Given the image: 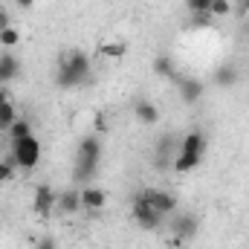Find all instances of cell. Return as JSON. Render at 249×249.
<instances>
[{"instance_id": "obj_1", "label": "cell", "mask_w": 249, "mask_h": 249, "mask_svg": "<svg viewBox=\"0 0 249 249\" xmlns=\"http://www.w3.org/2000/svg\"><path fill=\"white\" fill-rule=\"evenodd\" d=\"M90 75V55H84L81 50L67 53L58 61V72H55V84L58 87H75Z\"/></svg>"}, {"instance_id": "obj_2", "label": "cell", "mask_w": 249, "mask_h": 249, "mask_svg": "<svg viewBox=\"0 0 249 249\" xmlns=\"http://www.w3.org/2000/svg\"><path fill=\"white\" fill-rule=\"evenodd\" d=\"M12 157H15L18 168L32 171L41 162V142H38V136L32 133V136H23V139H12Z\"/></svg>"}, {"instance_id": "obj_3", "label": "cell", "mask_w": 249, "mask_h": 249, "mask_svg": "<svg viewBox=\"0 0 249 249\" xmlns=\"http://www.w3.org/2000/svg\"><path fill=\"white\" fill-rule=\"evenodd\" d=\"M136 197H142L148 206H154L160 214H174L177 212V197L171 191H162V188H142Z\"/></svg>"}, {"instance_id": "obj_4", "label": "cell", "mask_w": 249, "mask_h": 249, "mask_svg": "<svg viewBox=\"0 0 249 249\" xmlns=\"http://www.w3.org/2000/svg\"><path fill=\"white\" fill-rule=\"evenodd\" d=\"M162 220H165V214H160V212H157L154 206H148L142 197L133 200V223H136L139 229H160Z\"/></svg>"}, {"instance_id": "obj_5", "label": "cell", "mask_w": 249, "mask_h": 249, "mask_svg": "<svg viewBox=\"0 0 249 249\" xmlns=\"http://www.w3.org/2000/svg\"><path fill=\"white\" fill-rule=\"evenodd\" d=\"M55 200H58V194L47 186V183H41V186L32 191V212H35L41 220H47V217L55 212Z\"/></svg>"}, {"instance_id": "obj_6", "label": "cell", "mask_w": 249, "mask_h": 249, "mask_svg": "<svg viewBox=\"0 0 249 249\" xmlns=\"http://www.w3.org/2000/svg\"><path fill=\"white\" fill-rule=\"evenodd\" d=\"M105 203H107V194L99 186H84L81 188V206H84V212L96 214V212L105 209Z\"/></svg>"}, {"instance_id": "obj_7", "label": "cell", "mask_w": 249, "mask_h": 249, "mask_svg": "<svg viewBox=\"0 0 249 249\" xmlns=\"http://www.w3.org/2000/svg\"><path fill=\"white\" fill-rule=\"evenodd\" d=\"M55 209L61 212V214H78L84 206H81V188H67L58 194V200H55Z\"/></svg>"}, {"instance_id": "obj_8", "label": "cell", "mask_w": 249, "mask_h": 249, "mask_svg": "<svg viewBox=\"0 0 249 249\" xmlns=\"http://www.w3.org/2000/svg\"><path fill=\"white\" fill-rule=\"evenodd\" d=\"M177 87H180V99H183L186 105H194V102L203 96V90H206L200 78H183V75L177 78Z\"/></svg>"}, {"instance_id": "obj_9", "label": "cell", "mask_w": 249, "mask_h": 249, "mask_svg": "<svg viewBox=\"0 0 249 249\" xmlns=\"http://www.w3.org/2000/svg\"><path fill=\"white\" fill-rule=\"evenodd\" d=\"M78 160H93V162L102 160V139L96 133H90L78 142Z\"/></svg>"}, {"instance_id": "obj_10", "label": "cell", "mask_w": 249, "mask_h": 249, "mask_svg": "<svg viewBox=\"0 0 249 249\" xmlns=\"http://www.w3.org/2000/svg\"><path fill=\"white\" fill-rule=\"evenodd\" d=\"M18 72H20V61H18V55L3 53V55H0V84H9L12 78H18Z\"/></svg>"}, {"instance_id": "obj_11", "label": "cell", "mask_w": 249, "mask_h": 249, "mask_svg": "<svg viewBox=\"0 0 249 249\" xmlns=\"http://www.w3.org/2000/svg\"><path fill=\"white\" fill-rule=\"evenodd\" d=\"M133 113H136V119H139L142 124H157V122H160V110H157V105H154V102L139 99V102L133 105Z\"/></svg>"}, {"instance_id": "obj_12", "label": "cell", "mask_w": 249, "mask_h": 249, "mask_svg": "<svg viewBox=\"0 0 249 249\" xmlns=\"http://www.w3.org/2000/svg\"><path fill=\"white\" fill-rule=\"evenodd\" d=\"M151 67H154V72H157L160 78H174V81L180 78V72H177V64H174V58H171V55H157Z\"/></svg>"}, {"instance_id": "obj_13", "label": "cell", "mask_w": 249, "mask_h": 249, "mask_svg": "<svg viewBox=\"0 0 249 249\" xmlns=\"http://www.w3.org/2000/svg\"><path fill=\"white\" fill-rule=\"evenodd\" d=\"M180 151H183V154H197V157H203V151H206V136H203L200 130H191V133H186V136H183Z\"/></svg>"}, {"instance_id": "obj_14", "label": "cell", "mask_w": 249, "mask_h": 249, "mask_svg": "<svg viewBox=\"0 0 249 249\" xmlns=\"http://www.w3.org/2000/svg\"><path fill=\"white\" fill-rule=\"evenodd\" d=\"M174 235H180V238H194L197 235V220H194V214H180V217H174Z\"/></svg>"}, {"instance_id": "obj_15", "label": "cell", "mask_w": 249, "mask_h": 249, "mask_svg": "<svg viewBox=\"0 0 249 249\" xmlns=\"http://www.w3.org/2000/svg\"><path fill=\"white\" fill-rule=\"evenodd\" d=\"M102 58H110V61H119L127 55V44L122 41H107V44H99V50H96Z\"/></svg>"}, {"instance_id": "obj_16", "label": "cell", "mask_w": 249, "mask_h": 249, "mask_svg": "<svg viewBox=\"0 0 249 249\" xmlns=\"http://www.w3.org/2000/svg\"><path fill=\"white\" fill-rule=\"evenodd\" d=\"M238 78H241V75H238V67H235V64H223V67L214 70V84H217V87H232Z\"/></svg>"}, {"instance_id": "obj_17", "label": "cell", "mask_w": 249, "mask_h": 249, "mask_svg": "<svg viewBox=\"0 0 249 249\" xmlns=\"http://www.w3.org/2000/svg\"><path fill=\"white\" fill-rule=\"evenodd\" d=\"M200 160L203 157H197V154H177V160H174V171L177 174H188V171H194L197 165H200Z\"/></svg>"}, {"instance_id": "obj_18", "label": "cell", "mask_w": 249, "mask_h": 249, "mask_svg": "<svg viewBox=\"0 0 249 249\" xmlns=\"http://www.w3.org/2000/svg\"><path fill=\"white\" fill-rule=\"evenodd\" d=\"M6 133H9L12 139H23V136H32V124L26 122V119H20V116H18V119L12 122V127L6 130Z\"/></svg>"}, {"instance_id": "obj_19", "label": "cell", "mask_w": 249, "mask_h": 249, "mask_svg": "<svg viewBox=\"0 0 249 249\" xmlns=\"http://www.w3.org/2000/svg\"><path fill=\"white\" fill-rule=\"evenodd\" d=\"M15 119H18V110H15V105H12V102L0 105V130H9Z\"/></svg>"}, {"instance_id": "obj_20", "label": "cell", "mask_w": 249, "mask_h": 249, "mask_svg": "<svg viewBox=\"0 0 249 249\" xmlns=\"http://www.w3.org/2000/svg\"><path fill=\"white\" fill-rule=\"evenodd\" d=\"M0 44H3L6 50H15V47L20 44V32H18L15 26H6V29H0Z\"/></svg>"}, {"instance_id": "obj_21", "label": "cell", "mask_w": 249, "mask_h": 249, "mask_svg": "<svg viewBox=\"0 0 249 249\" xmlns=\"http://www.w3.org/2000/svg\"><path fill=\"white\" fill-rule=\"evenodd\" d=\"M209 15L226 18V15H232V3H229V0H212V9H209Z\"/></svg>"}, {"instance_id": "obj_22", "label": "cell", "mask_w": 249, "mask_h": 249, "mask_svg": "<svg viewBox=\"0 0 249 249\" xmlns=\"http://www.w3.org/2000/svg\"><path fill=\"white\" fill-rule=\"evenodd\" d=\"M186 6L194 12V15H209V9H212V0H186Z\"/></svg>"}, {"instance_id": "obj_23", "label": "cell", "mask_w": 249, "mask_h": 249, "mask_svg": "<svg viewBox=\"0 0 249 249\" xmlns=\"http://www.w3.org/2000/svg\"><path fill=\"white\" fill-rule=\"evenodd\" d=\"M12 177H15V165L6 162V160H0V183H9Z\"/></svg>"}, {"instance_id": "obj_24", "label": "cell", "mask_w": 249, "mask_h": 249, "mask_svg": "<svg viewBox=\"0 0 249 249\" xmlns=\"http://www.w3.org/2000/svg\"><path fill=\"white\" fill-rule=\"evenodd\" d=\"M232 15H235V18H247L249 15V0H235V3H232Z\"/></svg>"}, {"instance_id": "obj_25", "label": "cell", "mask_w": 249, "mask_h": 249, "mask_svg": "<svg viewBox=\"0 0 249 249\" xmlns=\"http://www.w3.org/2000/svg\"><path fill=\"white\" fill-rule=\"evenodd\" d=\"M32 249H58V244H55V238H41V241H35Z\"/></svg>"}, {"instance_id": "obj_26", "label": "cell", "mask_w": 249, "mask_h": 249, "mask_svg": "<svg viewBox=\"0 0 249 249\" xmlns=\"http://www.w3.org/2000/svg\"><path fill=\"white\" fill-rule=\"evenodd\" d=\"M6 26H12V20H9V12L0 9V29H6Z\"/></svg>"}, {"instance_id": "obj_27", "label": "cell", "mask_w": 249, "mask_h": 249, "mask_svg": "<svg viewBox=\"0 0 249 249\" xmlns=\"http://www.w3.org/2000/svg\"><path fill=\"white\" fill-rule=\"evenodd\" d=\"M6 102H12V99H9V87L0 84V105H6Z\"/></svg>"}, {"instance_id": "obj_28", "label": "cell", "mask_w": 249, "mask_h": 249, "mask_svg": "<svg viewBox=\"0 0 249 249\" xmlns=\"http://www.w3.org/2000/svg\"><path fill=\"white\" fill-rule=\"evenodd\" d=\"M15 6H20V9H32L35 0H15Z\"/></svg>"}, {"instance_id": "obj_29", "label": "cell", "mask_w": 249, "mask_h": 249, "mask_svg": "<svg viewBox=\"0 0 249 249\" xmlns=\"http://www.w3.org/2000/svg\"><path fill=\"white\" fill-rule=\"evenodd\" d=\"M93 127H96V130H105L107 124H105V119H102V116H96V124H93Z\"/></svg>"}, {"instance_id": "obj_30", "label": "cell", "mask_w": 249, "mask_h": 249, "mask_svg": "<svg viewBox=\"0 0 249 249\" xmlns=\"http://www.w3.org/2000/svg\"><path fill=\"white\" fill-rule=\"evenodd\" d=\"M180 249H188V247H180Z\"/></svg>"}]
</instances>
